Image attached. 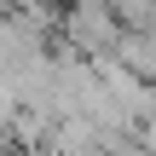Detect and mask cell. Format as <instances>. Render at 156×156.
<instances>
[]
</instances>
